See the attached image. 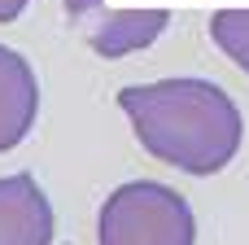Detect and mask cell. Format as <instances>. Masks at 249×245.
Here are the masks:
<instances>
[{
  "label": "cell",
  "instance_id": "cell-1",
  "mask_svg": "<svg viewBox=\"0 0 249 245\" xmlns=\"http://www.w3.org/2000/svg\"><path fill=\"white\" fill-rule=\"evenodd\" d=\"M136 140L184 175H214L241 149V110L210 79H158L118 92Z\"/></svg>",
  "mask_w": 249,
  "mask_h": 245
},
{
  "label": "cell",
  "instance_id": "cell-2",
  "mask_svg": "<svg viewBox=\"0 0 249 245\" xmlns=\"http://www.w3.org/2000/svg\"><path fill=\"white\" fill-rule=\"evenodd\" d=\"M197 219L188 202L158 184V180H131L114 188L96 215V245H193Z\"/></svg>",
  "mask_w": 249,
  "mask_h": 245
},
{
  "label": "cell",
  "instance_id": "cell-3",
  "mask_svg": "<svg viewBox=\"0 0 249 245\" xmlns=\"http://www.w3.org/2000/svg\"><path fill=\"white\" fill-rule=\"evenodd\" d=\"M66 18L105 61L149 48L171 22L166 9H109L105 0H66Z\"/></svg>",
  "mask_w": 249,
  "mask_h": 245
},
{
  "label": "cell",
  "instance_id": "cell-4",
  "mask_svg": "<svg viewBox=\"0 0 249 245\" xmlns=\"http://www.w3.org/2000/svg\"><path fill=\"white\" fill-rule=\"evenodd\" d=\"M53 206L44 188L18 171L0 180V245H53Z\"/></svg>",
  "mask_w": 249,
  "mask_h": 245
},
{
  "label": "cell",
  "instance_id": "cell-5",
  "mask_svg": "<svg viewBox=\"0 0 249 245\" xmlns=\"http://www.w3.org/2000/svg\"><path fill=\"white\" fill-rule=\"evenodd\" d=\"M39 114V83L22 53L0 44V153L22 145Z\"/></svg>",
  "mask_w": 249,
  "mask_h": 245
},
{
  "label": "cell",
  "instance_id": "cell-6",
  "mask_svg": "<svg viewBox=\"0 0 249 245\" xmlns=\"http://www.w3.org/2000/svg\"><path fill=\"white\" fill-rule=\"evenodd\" d=\"M210 39L249 75V9H219V13H210Z\"/></svg>",
  "mask_w": 249,
  "mask_h": 245
},
{
  "label": "cell",
  "instance_id": "cell-7",
  "mask_svg": "<svg viewBox=\"0 0 249 245\" xmlns=\"http://www.w3.org/2000/svg\"><path fill=\"white\" fill-rule=\"evenodd\" d=\"M26 9V0H0V22H18Z\"/></svg>",
  "mask_w": 249,
  "mask_h": 245
}]
</instances>
